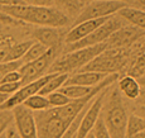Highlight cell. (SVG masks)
Here are the masks:
<instances>
[{
	"instance_id": "obj_8",
	"label": "cell",
	"mask_w": 145,
	"mask_h": 138,
	"mask_svg": "<svg viewBox=\"0 0 145 138\" xmlns=\"http://www.w3.org/2000/svg\"><path fill=\"white\" fill-rule=\"evenodd\" d=\"M110 86L102 89L96 96L91 100V103L88 104V108L86 109L85 114H83L82 119H81L78 131L76 133V138H86L88 133L92 131L93 125L96 124L97 119L100 118L102 112V105H104V100L106 98V95L108 94Z\"/></svg>"
},
{
	"instance_id": "obj_30",
	"label": "cell",
	"mask_w": 145,
	"mask_h": 138,
	"mask_svg": "<svg viewBox=\"0 0 145 138\" xmlns=\"http://www.w3.org/2000/svg\"><path fill=\"white\" fill-rule=\"evenodd\" d=\"M13 41L10 38H1L0 39V63L4 62L5 60V56H7L8 51H9V48L13 46Z\"/></svg>"
},
{
	"instance_id": "obj_23",
	"label": "cell",
	"mask_w": 145,
	"mask_h": 138,
	"mask_svg": "<svg viewBox=\"0 0 145 138\" xmlns=\"http://www.w3.org/2000/svg\"><path fill=\"white\" fill-rule=\"evenodd\" d=\"M23 105L32 112H42V110H46V109L51 108L47 96L38 94V92L28 98V99L23 103Z\"/></svg>"
},
{
	"instance_id": "obj_1",
	"label": "cell",
	"mask_w": 145,
	"mask_h": 138,
	"mask_svg": "<svg viewBox=\"0 0 145 138\" xmlns=\"http://www.w3.org/2000/svg\"><path fill=\"white\" fill-rule=\"evenodd\" d=\"M0 12L15 20H22L24 23L35 24L39 27L62 28L69 23V17L56 7L34 4L0 5Z\"/></svg>"
},
{
	"instance_id": "obj_4",
	"label": "cell",
	"mask_w": 145,
	"mask_h": 138,
	"mask_svg": "<svg viewBox=\"0 0 145 138\" xmlns=\"http://www.w3.org/2000/svg\"><path fill=\"white\" fill-rule=\"evenodd\" d=\"M130 61L129 53L124 48H106L100 55L93 57L78 71H95L104 74H120Z\"/></svg>"
},
{
	"instance_id": "obj_9",
	"label": "cell",
	"mask_w": 145,
	"mask_h": 138,
	"mask_svg": "<svg viewBox=\"0 0 145 138\" xmlns=\"http://www.w3.org/2000/svg\"><path fill=\"white\" fill-rule=\"evenodd\" d=\"M53 76H54V74H46V75L42 76V77L32 81V83H28L25 85H22L18 91H15L13 95H10V96L5 100V103H3V105L0 106V110H1V109L12 110V109H14L15 106L23 104L29 96L37 94V92L44 86V84L48 83Z\"/></svg>"
},
{
	"instance_id": "obj_29",
	"label": "cell",
	"mask_w": 145,
	"mask_h": 138,
	"mask_svg": "<svg viewBox=\"0 0 145 138\" xmlns=\"http://www.w3.org/2000/svg\"><path fill=\"white\" fill-rule=\"evenodd\" d=\"M22 86V83H3L0 84V92L7 95H13Z\"/></svg>"
},
{
	"instance_id": "obj_45",
	"label": "cell",
	"mask_w": 145,
	"mask_h": 138,
	"mask_svg": "<svg viewBox=\"0 0 145 138\" xmlns=\"http://www.w3.org/2000/svg\"><path fill=\"white\" fill-rule=\"evenodd\" d=\"M72 138H76V137H72Z\"/></svg>"
},
{
	"instance_id": "obj_34",
	"label": "cell",
	"mask_w": 145,
	"mask_h": 138,
	"mask_svg": "<svg viewBox=\"0 0 145 138\" xmlns=\"http://www.w3.org/2000/svg\"><path fill=\"white\" fill-rule=\"evenodd\" d=\"M24 4L20 0H0V5H20Z\"/></svg>"
},
{
	"instance_id": "obj_20",
	"label": "cell",
	"mask_w": 145,
	"mask_h": 138,
	"mask_svg": "<svg viewBox=\"0 0 145 138\" xmlns=\"http://www.w3.org/2000/svg\"><path fill=\"white\" fill-rule=\"evenodd\" d=\"M68 75L69 74H54V76H53L48 83L44 84V86L38 91V94L47 96V95L51 94V92L59 90L63 85H65L66 80L68 79Z\"/></svg>"
},
{
	"instance_id": "obj_36",
	"label": "cell",
	"mask_w": 145,
	"mask_h": 138,
	"mask_svg": "<svg viewBox=\"0 0 145 138\" xmlns=\"http://www.w3.org/2000/svg\"><path fill=\"white\" fill-rule=\"evenodd\" d=\"M136 100H139V104L145 106V88L144 86H143V89L140 90V95H139V98Z\"/></svg>"
},
{
	"instance_id": "obj_21",
	"label": "cell",
	"mask_w": 145,
	"mask_h": 138,
	"mask_svg": "<svg viewBox=\"0 0 145 138\" xmlns=\"http://www.w3.org/2000/svg\"><path fill=\"white\" fill-rule=\"evenodd\" d=\"M93 89L95 86L90 88V86H81V85H65L59 89V91L67 95L71 100H74L83 96H87L88 94H91L93 91Z\"/></svg>"
},
{
	"instance_id": "obj_13",
	"label": "cell",
	"mask_w": 145,
	"mask_h": 138,
	"mask_svg": "<svg viewBox=\"0 0 145 138\" xmlns=\"http://www.w3.org/2000/svg\"><path fill=\"white\" fill-rule=\"evenodd\" d=\"M107 19H108V17L100 18V19H90V20H85V22H81L78 24H74L65 36V43L69 44V43H73V42H77L80 39L85 38L91 32H93L96 28H99L101 24H104Z\"/></svg>"
},
{
	"instance_id": "obj_12",
	"label": "cell",
	"mask_w": 145,
	"mask_h": 138,
	"mask_svg": "<svg viewBox=\"0 0 145 138\" xmlns=\"http://www.w3.org/2000/svg\"><path fill=\"white\" fill-rule=\"evenodd\" d=\"M35 41L42 43L48 50H54L59 52L62 50V43L65 42V36L59 28L53 27H39L33 32Z\"/></svg>"
},
{
	"instance_id": "obj_27",
	"label": "cell",
	"mask_w": 145,
	"mask_h": 138,
	"mask_svg": "<svg viewBox=\"0 0 145 138\" xmlns=\"http://www.w3.org/2000/svg\"><path fill=\"white\" fill-rule=\"evenodd\" d=\"M92 134L95 138H111L110 137V133H108L107 128H106L105 123H104V119H102V117L100 115V118L97 119L96 124L93 125L92 128Z\"/></svg>"
},
{
	"instance_id": "obj_25",
	"label": "cell",
	"mask_w": 145,
	"mask_h": 138,
	"mask_svg": "<svg viewBox=\"0 0 145 138\" xmlns=\"http://www.w3.org/2000/svg\"><path fill=\"white\" fill-rule=\"evenodd\" d=\"M47 99L49 101V105L51 108H56V106H62V105H66L68 104L71 99H69L67 95H65L63 92H61L59 90L57 91H53L51 94L47 95Z\"/></svg>"
},
{
	"instance_id": "obj_26",
	"label": "cell",
	"mask_w": 145,
	"mask_h": 138,
	"mask_svg": "<svg viewBox=\"0 0 145 138\" xmlns=\"http://www.w3.org/2000/svg\"><path fill=\"white\" fill-rule=\"evenodd\" d=\"M13 123V110L1 109L0 110V137L5 133L9 125Z\"/></svg>"
},
{
	"instance_id": "obj_17",
	"label": "cell",
	"mask_w": 145,
	"mask_h": 138,
	"mask_svg": "<svg viewBox=\"0 0 145 138\" xmlns=\"http://www.w3.org/2000/svg\"><path fill=\"white\" fill-rule=\"evenodd\" d=\"M127 75L133 76V77H135V79L145 75V46L140 47V50H139L138 53L135 55L131 66L129 67Z\"/></svg>"
},
{
	"instance_id": "obj_11",
	"label": "cell",
	"mask_w": 145,
	"mask_h": 138,
	"mask_svg": "<svg viewBox=\"0 0 145 138\" xmlns=\"http://www.w3.org/2000/svg\"><path fill=\"white\" fill-rule=\"evenodd\" d=\"M145 36V30L135 25H122L107 39V48H126Z\"/></svg>"
},
{
	"instance_id": "obj_37",
	"label": "cell",
	"mask_w": 145,
	"mask_h": 138,
	"mask_svg": "<svg viewBox=\"0 0 145 138\" xmlns=\"http://www.w3.org/2000/svg\"><path fill=\"white\" fill-rule=\"evenodd\" d=\"M80 1H81V4H82V5H86V4H87V3H90V1H93V0H80ZM119 1L126 3L127 5H129V4H134V3H133V0H119Z\"/></svg>"
},
{
	"instance_id": "obj_43",
	"label": "cell",
	"mask_w": 145,
	"mask_h": 138,
	"mask_svg": "<svg viewBox=\"0 0 145 138\" xmlns=\"http://www.w3.org/2000/svg\"><path fill=\"white\" fill-rule=\"evenodd\" d=\"M86 138H95V137H93V134H92V132H90V133H88L87 136H86Z\"/></svg>"
},
{
	"instance_id": "obj_22",
	"label": "cell",
	"mask_w": 145,
	"mask_h": 138,
	"mask_svg": "<svg viewBox=\"0 0 145 138\" xmlns=\"http://www.w3.org/2000/svg\"><path fill=\"white\" fill-rule=\"evenodd\" d=\"M141 131H145V118L140 117L138 114H130L127 117L125 138H130Z\"/></svg>"
},
{
	"instance_id": "obj_35",
	"label": "cell",
	"mask_w": 145,
	"mask_h": 138,
	"mask_svg": "<svg viewBox=\"0 0 145 138\" xmlns=\"http://www.w3.org/2000/svg\"><path fill=\"white\" fill-rule=\"evenodd\" d=\"M0 23H14V19L0 12Z\"/></svg>"
},
{
	"instance_id": "obj_7",
	"label": "cell",
	"mask_w": 145,
	"mask_h": 138,
	"mask_svg": "<svg viewBox=\"0 0 145 138\" xmlns=\"http://www.w3.org/2000/svg\"><path fill=\"white\" fill-rule=\"evenodd\" d=\"M58 52L54 50H47V52L39 58L32 61V62L22 63L19 67V72L22 75V85H25L28 83L37 80L43 75L48 74V70L53 63V61L57 58Z\"/></svg>"
},
{
	"instance_id": "obj_15",
	"label": "cell",
	"mask_w": 145,
	"mask_h": 138,
	"mask_svg": "<svg viewBox=\"0 0 145 138\" xmlns=\"http://www.w3.org/2000/svg\"><path fill=\"white\" fill-rule=\"evenodd\" d=\"M118 89L121 94H124L127 99L136 100L140 95L141 86L138 83V79L133 77L130 75H125L121 79L119 77L118 81Z\"/></svg>"
},
{
	"instance_id": "obj_14",
	"label": "cell",
	"mask_w": 145,
	"mask_h": 138,
	"mask_svg": "<svg viewBox=\"0 0 145 138\" xmlns=\"http://www.w3.org/2000/svg\"><path fill=\"white\" fill-rule=\"evenodd\" d=\"M106 76H107V74H104V72L77 71V72H73V74L68 75V79L66 80L65 85H81V86H90V88H93V86L99 85Z\"/></svg>"
},
{
	"instance_id": "obj_6",
	"label": "cell",
	"mask_w": 145,
	"mask_h": 138,
	"mask_svg": "<svg viewBox=\"0 0 145 138\" xmlns=\"http://www.w3.org/2000/svg\"><path fill=\"white\" fill-rule=\"evenodd\" d=\"M124 7H127V4L119 0H93V1L87 3L85 8L81 9L80 14L76 17L74 24L90 20V19H100L114 15Z\"/></svg>"
},
{
	"instance_id": "obj_38",
	"label": "cell",
	"mask_w": 145,
	"mask_h": 138,
	"mask_svg": "<svg viewBox=\"0 0 145 138\" xmlns=\"http://www.w3.org/2000/svg\"><path fill=\"white\" fill-rule=\"evenodd\" d=\"M9 98V95L7 94H3V92H0V106L3 105V103H5V100Z\"/></svg>"
},
{
	"instance_id": "obj_3",
	"label": "cell",
	"mask_w": 145,
	"mask_h": 138,
	"mask_svg": "<svg viewBox=\"0 0 145 138\" xmlns=\"http://www.w3.org/2000/svg\"><path fill=\"white\" fill-rule=\"evenodd\" d=\"M104 115H101L111 138H125L127 112L122 103L119 89H112L107 101H104Z\"/></svg>"
},
{
	"instance_id": "obj_2",
	"label": "cell",
	"mask_w": 145,
	"mask_h": 138,
	"mask_svg": "<svg viewBox=\"0 0 145 138\" xmlns=\"http://www.w3.org/2000/svg\"><path fill=\"white\" fill-rule=\"evenodd\" d=\"M107 48V43L95 44V46L86 47V48L74 50L71 52H67L59 58H56L53 61L48 70V74H72L77 72L80 69H82L86 63H88L93 57Z\"/></svg>"
},
{
	"instance_id": "obj_16",
	"label": "cell",
	"mask_w": 145,
	"mask_h": 138,
	"mask_svg": "<svg viewBox=\"0 0 145 138\" xmlns=\"http://www.w3.org/2000/svg\"><path fill=\"white\" fill-rule=\"evenodd\" d=\"M116 14L121 19H125L126 22H129L131 25H135V27L145 30V12L144 10L127 5V7L121 8Z\"/></svg>"
},
{
	"instance_id": "obj_42",
	"label": "cell",
	"mask_w": 145,
	"mask_h": 138,
	"mask_svg": "<svg viewBox=\"0 0 145 138\" xmlns=\"http://www.w3.org/2000/svg\"><path fill=\"white\" fill-rule=\"evenodd\" d=\"M20 1L24 4H33V0H20Z\"/></svg>"
},
{
	"instance_id": "obj_33",
	"label": "cell",
	"mask_w": 145,
	"mask_h": 138,
	"mask_svg": "<svg viewBox=\"0 0 145 138\" xmlns=\"http://www.w3.org/2000/svg\"><path fill=\"white\" fill-rule=\"evenodd\" d=\"M34 5H43V7H53L54 1L53 0H33Z\"/></svg>"
},
{
	"instance_id": "obj_10",
	"label": "cell",
	"mask_w": 145,
	"mask_h": 138,
	"mask_svg": "<svg viewBox=\"0 0 145 138\" xmlns=\"http://www.w3.org/2000/svg\"><path fill=\"white\" fill-rule=\"evenodd\" d=\"M13 110V122L20 138H38L34 113L20 104Z\"/></svg>"
},
{
	"instance_id": "obj_31",
	"label": "cell",
	"mask_w": 145,
	"mask_h": 138,
	"mask_svg": "<svg viewBox=\"0 0 145 138\" xmlns=\"http://www.w3.org/2000/svg\"><path fill=\"white\" fill-rule=\"evenodd\" d=\"M22 83V75L19 72V70H13L9 71L4 77L1 79V83Z\"/></svg>"
},
{
	"instance_id": "obj_18",
	"label": "cell",
	"mask_w": 145,
	"mask_h": 138,
	"mask_svg": "<svg viewBox=\"0 0 145 138\" xmlns=\"http://www.w3.org/2000/svg\"><path fill=\"white\" fill-rule=\"evenodd\" d=\"M57 9L63 12L68 17H77L82 9L80 0H53Z\"/></svg>"
},
{
	"instance_id": "obj_19",
	"label": "cell",
	"mask_w": 145,
	"mask_h": 138,
	"mask_svg": "<svg viewBox=\"0 0 145 138\" xmlns=\"http://www.w3.org/2000/svg\"><path fill=\"white\" fill-rule=\"evenodd\" d=\"M33 42L32 41H23L19 43H14L8 51L7 56H5L4 62H10V61H20L23 56L25 55L28 48L30 47Z\"/></svg>"
},
{
	"instance_id": "obj_5",
	"label": "cell",
	"mask_w": 145,
	"mask_h": 138,
	"mask_svg": "<svg viewBox=\"0 0 145 138\" xmlns=\"http://www.w3.org/2000/svg\"><path fill=\"white\" fill-rule=\"evenodd\" d=\"M121 27H122L121 18H120L118 14H114V15L108 17V19L104 24H101L99 28H96L93 32H91L90 34L86 36L85 38L80 39V41H77V42H73V43L67 44L66 52H71V51H74V50L86 48V47L102 43V42H105L115 30H118L119 28H121Z\"/></svg>"
},
{
	"instance_id": "obj_32",
	"label": "cell",
	"mask_w": 145,
	"mask_h": 138,
	"mask_svg": "<svg viewBox=\"0 0 145 138\" xmlns=\"http://www.w3.org/2000/svg\"><path fill=\"white\" fill-rule=\"evenodd\" d=\"M5 138H20V136H19V133L16 132L15 127L10 124L9 128L5 131Z\"/></svg>"
},
{
	"instance_id": "obj_44",
	"label": "cell",
	"mask_w": 145,
	"mask_h": 138,
	"mask_svg": "<svg viewBox=\"0 0 145 138\" xmlns=\"http://www.w3.org/2000/svg\"><path fill=\"white\" fill-rule=\"evenodd\" d=\"M0 138H5V133H4V134H3V136H1V137H0Z\"/></svg>"
},
{
	"instance_id": "obj_39",
	"label": "cell",
	"mask_w": 145,
	"mask_h": 138,
	"mask_svg": "<svg viewBox=\"0 0 145 138\" xmlns=\"http://www.w3.org/2000/svg\"><path fill=\"white\" fill-rule=\"evenodd\" d=\"M130 138H145V131H141V132H139V133L134 134V136H131Z\"/></svg>"
},
{
	"instance_id": "obj_41",
	"label": "cell",
	"mask_w": 145,
	"mask_h": 138,
	"mask_svg": "<svg viewBox=\"0 0 145 138\" xmlns=\"http://www.w3.org/2000/svg\"><path fill=\"white\" fill-rule=\"evenodd\" d=\"M138 83L140 84V86H144V88H145V75L140 76V77H138Z\"/></svg>"
},
{
	"instance_id": "obj_28",
	"label": "cell",
	"mask_w": 145,
	"mask_h": 138,
	"mask_svg": "<svg viewBox=\"0 0 145 138\" xmlns=\"http://www.w3.org/2000/svg\"><path fill=\"white\" fill-rule=\"evenodd\" d=\"M22 65V61H10V62H1L0 63V83H1V79L9 71L13 70H18Z\"/></svg>"
},
{
	"instance_id": "obj_40",
	"label": "cell",
	"mask_w": 145,
	"mask_h": 138,
	"mask_svg": "<svg viewBox=\"0 0 145 138\" xmlns=\"http://www.w3.org/2000/svg\"><path fill=\"white\" fill-rule=\"evenodd\" d=\"M133 3L138 7H145V0H133Z\"/></svg>"
},
{
	"instance_id": "obj_24",
	"label": "cell",
	"mask_w": 145,
	"mask_h": 138,
	"mask_svg": "<svg viewBox=\"0 0 145 138\" xmlns=\"http://www.w3.org/2000/svg\"><path fill=\"white\" fill-rule=\"evenodd\" d=\"M47 47H44L42 43L39 42H33L32 44H30V47L28 48V51L25 52V55L23 56V58H22V63H25V62H32V61L37 60V58H39L40 56H43L44 53L47 52Z\"/></svg>"
}]
</instances>
